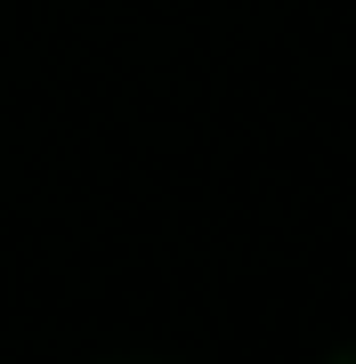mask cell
I'll use <instances>...</instances> for the list:
<instances>
[{
	"mask_svg": "<svg viewBox=\"0 0 356 364\" xmlns=\"http://www.w3.org/2000/svg\"><path fill=\"white\" fill-rule=\"evenodd\" d=\"M97 364H171V356H97Z\"/></svg>",
	"mask_w": 356,
	"mask_h": 364,
	"instance_id": "obj_1",
	"label": "cell"
},
{
	"mask_svg": "<svg viewBox=\"0 0 356 364\" xmlns=\"http://www.w3.org/2000/svg\"><path fill=\"white\" fill-rule=\"evenodd\" d=\"M324 364H356V348H332V356H324Z\"/></svg>",
	"mask_w": 356,
	"mask_h": 364,
	"instance_id": "obj_2",
	"label": "cell"
}]
</instances>
